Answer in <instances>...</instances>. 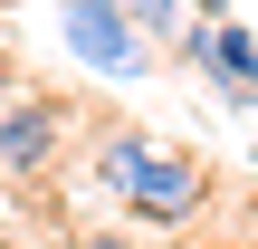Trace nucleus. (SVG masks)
<instances>
[{
  "mask_svg": "<svg viewBox=\"0 0 258 249\" xmlns=\"http://www.w3.org/2000/svg\"><path fill=\"white\" fill-rule=\"evenodd\" d=\"M96 182L124 202V221H153V230H191L220 202V182H211L201 154H182L163 134H134V125H105L96 134Z\"/></svg>",
  "mask_w": 258,
  "mask_h": 249,
  "instance_id": "1",
  "label": "nucleus"
},
{
  "mask_svg": "<svg viewBox=\"0 0 258 249\" xmlns=\"http://www.w3.org/2000/svg\"><path fill=\"white\" fill-rule=\"evenodd\" d=\"M57 38L86 77H115V86H144L153 58H163V38H144L124 19V0H57Z\"/></svg>",
  "mask_w": 258,
  "mask_h": 249,
  "instance_id": "2",
  "label": "nucleus"
},
{
  "mask_svg": "<svg viewBox=\"0 0 258 249\" xmlns=\"http://www.w3.org/2000/svg\"><path fill=\"white\" fill-rule=\"evenodd\" d=\"M77 144V106L67 96H10L0 86V182H48Z\"/></svg>",
  "mask_w": 258,
  "mask_h": 249,
  "instance_id": "3",
  "label": "nucleus"
},
{
  "mask_svg": "<svg viewBox=\"0 0 258 249\" xmlns=\"http://www.w3.org/2000/svg\"><path fill=\"white\" fill-rule=\"evenodd\" d=\"M172 58H191V67L211 77V96L258 106V29H239V19H182Z\"/></svg>",
  "mask_w": 258,
  "mask_h": 249,
  "instance_id": "4",
  "label": "nucleus"
},
{
  "mask_svg": "<svg viewBox=\"0 0 258 249\" xmlns=\"http://www.w3.org/2000/svg\"><path fill=\"white\" fill-rule=\"evenodd\" d=\"M124 19H134V29H144V38H163V48H172V38H182V19H191V10H182V0H124Z\"/></svg>",
  "mask_w": 258,
  "mask_h": 249,
  "instance_id": "5",
  "label": "nucleus"
},
{
  "mask_svg": "<svg viewBox=\"0 0 258 249\" xmlns=\"http://www.w3.org/2000/svg\"><path fill=\"white\" fill-rule=\"evenodd\" d=\"M67 249H144V240H134V230H77Z\"/></svg>",
  "mask_w": 258,
  "mask_h": 249,
  "instance_id": "6",
  "label": "nucleus"
},
{
  "mask_svg": "<svg viewBox=\"0 0 258 249\" xmlns=\"http://www.w3.org/2000/svg\"><path fill=\"white\" fill-rule=\"evenodd\" d=\"M182 10H191V19H230V0H182Z\"/></svg>",
  "mask_w": 258,
  "mask_h": 249,
  "instance_id": "7",
  "label": "nucleus"
},
{
  "mask_svg": "<svg viewBox=\"0 0 258 249\" xmlns=\"http://www.w3.org/2000/svg\"><path fill=\"white\" fill-rule=\"evenodd\" d=\"M0 230H10V182H0Z\"/></svg>",
  "mask_w": 258,
  "mask_h": 249,
  "instance_id": "8",
  "label": "nucleus"
},
{
  "mask_svg": "<svg viewBox=\"0 0 258 249\" xmlns=\"http://www.w3.org/2000/svg\"><path fill=\"white\" fill-rule=\"evenodd\" d=\"M191 249H230V240H191Z\"/></svg>",
  "mask_w": 258,
  "mask_h": 249,
  "instance_id": "9",
  "label": "nucleus"
},
{
  "mask_svg": "<svg viewBox=\"0 0 258 249\" xmlns=\"http://www.w3.org/2000/svg\"><path fill=\"white\" fill-rule=\"evenodd\" d=\"M0 249H19V240H0Z\"/></svg>",
  "mask_w": 258,
  "mask_h": 249,
  "instance_id": "10",
  "label": "nucleus"
}]
</instances>
